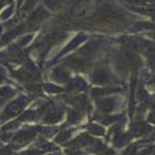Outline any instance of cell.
<instances>
[{"mask_svg":"<svg viewBox=\"0 0 155 155\" xmlns=\"http://www.w3.org/2000/svg\"><path fill=\"white\" fill-rule=\"evenodd\" d=\"M10 1H11V0H0V7L7 5V2H10Z\"/></svg>","mask_w":155,"mask_h":155,"instance_id":"1","label":"cell"}]
</instances>
